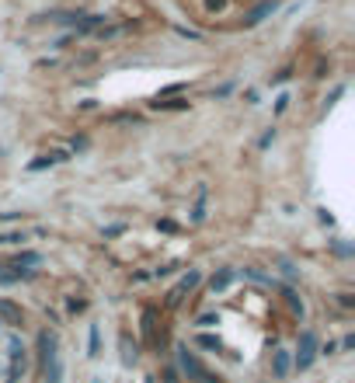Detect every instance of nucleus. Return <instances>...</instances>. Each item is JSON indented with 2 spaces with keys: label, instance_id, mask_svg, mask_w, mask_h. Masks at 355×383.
<instances>
[{
  "label": "nucleus",
  "instance_id": "obj_17",
  "mask_svg": "<svg viewBox=\"0 0 355 383\" xmlns=\"http://www.w3.org/2000/svg\"><path fill=\"white\" fill-rule=\"evenodd\" d=\"M195 345H202V349H223V342L220 338H213V335H195Z\"/></svg>",
  "mask_w": 355,
  "mask_h": 383
},
{
  "label": "nucleus",
  "instance_id": "obj_12",
  "mask_svg": "<svg viewBox=\"0 0 355 383\" xmlns=\"http://www.w3.org/2000/svg\"><path fill=\"white\" fill-rule=\"evenodd\" d=\"M8 265H14V268H35V265H42V254L38 251H18Z\"/></svg>",
  "mask_w": 355,
  "mask_h": 383
},
{
  "label": "nucleus",
  "instance_id": "obj_20",
  "mask_svg": "<svg viewBox=\"0 0 355 383\" xmlns=\"http://www.w3.org/2000/svg\"><path fill=\"white\" fill-rule=\"evenodd\" d=\"M164 383H181V373H178L174 366H168V369H164Z\"/></svg>",
  "mask_w": 355,
  "mask_h": 383
},
{
  "label": "nucleus",
  "instance_id": "obj_5",
  "mask_svg": "<svg viewBox=\"0 0 355 383\" xmlns=\"http://www.w3.org/2000/svg\"><path fill=\"white\" fill-rule=\"evenodd\" d=\"M35 276V268H14L8 261H0V286H14L21 279H32Z\"/></svg>",
  "mask_w": 355,
  "mask_h": 383
},
{
  "label": "nucleus",
  "instance_id": "obj_15",
  "mask_svg": "<svg viewBox=\"0 0 355 383\" xmlns=\"http://www.w3.org/2000/svg\"><path fill=\"white\" fill-rule=\"evenodd\" d=\"M91 359H98L101 355V327L98 324H91V352H87Z\"/></svg>",
  "mask_w": 355,
  "mask_h": 383
},
{
  "label": "nucleus",
  "instance_id": "obj_16",
  "mask_svg": "<svg viewBox=\"0 0 355 383\" xmlns=\"http://www.w3.org/2000/svg\"><path fill=\"white\" fill-rule=\"evenodd\" d=\"M282 296H286V303H289V310H293V314H299V317H303V300H299V296H296V293H293V289H282Z\"/></svg>",
  "mask_w": 355,
  "mask_h": 383
},
{
  "label": "nucleus",
  "instance_id": "obj_4",
  "mask_svg": "<svg viewBox=\"0 0 355 383\" xmlns=\"http://www.w3.org/2000/svg\"><path fill=\"white\" fill-rule=\"evenodd\" d=\"M198 283H202V272H198V268H188L185 276L178 279V286L168 293L164 307H168V310H178V307L185 303V296H188V293H195V286H198Z\"/></svg>",
  "mask_w": 355,
  "mask_h": 383
},
{
  "label": "nucleus",
  "instance_id": "obj_19",
  "mask_svg": "<svg viewBox=\"0 0 355 383\" xmlns=\"http://www.w3.org/2000/svg\"><path fill=\"white\" fill-rule=\"evenodd\" d=\"M334 300H338V307H345V310H352V307H355L352 293H334Z\"/></svg>",
  "mask_w": 355,
  "mask_h": 383
},
{
  "label": "nucleus",
  "instance_id": "obj_2",
  "mask_svg": "<svg viewBox=\"0 0 355 383\" xmlns=\"http://www.w3.org/2000/svg\"><path fill=\"white\" fill-rule=\"evenodd\" d=\"M174 352H178V373H181L188 383H206V380H209V369L202 366V359L195 355L192 345H178Z\"/></svg>",
  "mask_w": 355,
  "mask_h": 383
},
{
  "label": "nucleus",
  "instance_id": "obj_3",
  "mask_svg": "<svg viewBox=\"0 0 355 383\" xmlns=\"http://www.w3.org/2000/svg\"><path fill=\"white\" fill-rule=\"evenodd\" d=\"M317 359V335H314V327H303L299 331V342H296V355H293V369L299 373H307Z\"/></svg>",
  "mask_w": 355,
  "mask_h": 383
},
{
  "label": "nucleus",
  "instance_id": "obj_23",
  "mask_svg": "<svg viewBox=\"0 0 355 383\" xmlns=\"http://www.w3.org/2000/svg\"><path fill=\"white\" fill-rule=\"evenodd\" d=\"M286 105H289V94H279V101H275V112H286Z\"/></svg>",
  "mask_w": 355,
  "mask_h": 383
},
{
  "label": "nucleus",
  "instance_id": "obj_1",
  "mask_svg": "<svg viewBox=\"0 0 355 383\" xmlns=\"http://www.w3.org/2000/svg\"><path fill=\"white\" fill-rule=\"evenodd\" d=\"M38 355H42V380L45 383H63V355H60V342L53 331L38 335Z\"/></svg>",
  "mask_w": 355,
  "mask_h": 383
},
{
  "label": "nucleus",
  "instance_id": "obj_25",
  "mask_svg": "<svg viewBox=\"0 0 355 383\" xmlns=\"http://www.w3.org/2000/svg\"><path fill=\"white\" fill-rule=\"evenodd\" d=\"M341 349H345V352L355 349V335H345V338H341Z\"/></svg>",
  "mask_w": 355,
  "mask_h": 383
},
{
  "label": "nucleus",
  "instance_id": "obj_7",
  "mask_svg": "<svg viewBox=\"0 0 355 383\" xmlns=\"http://www.w3.org/2000/svg\"><path fill=\"white\" fill-rule=\"evenodd\" d=\"M0 324L21 327V324H25V310H21L14 300H0Z\"/></svg>",
  "mask_w": 355,
  "mask_h": 383
},
{
  "label": "nucleus",
  "instance_id": "obj_8",
  "mask_svg": "<svg viewBox=\"0 0 355 383\" xmlns=\"http://www.w3.org/2000/svg\"><path fill=\"white\" fill-rule=\"evenodd\" d=\"M63 160H70V153H67V150H49V153H38V160H32V164H28V171L56 168V164H63Z\"/></svg>",
  "mask_w": 355,
  "mask_h": 383
},
{
  "label": "nucleus",
  "instance_id": "obj_6",
  "mask_svg": "<svg viewBox=\"0 0 355 383\" xmlns=\"http://www.w3.org/2000/svg\"><path fill=\"white\" fill-rule=\"evenodd\" d=\"M289 373H293V352L275 349V352H272V376H275V380H289Z\"/></svg>",
  "mask_w": 355,
  "mask_h": 383
},
{
  "label": "nucleus",
  "instance_id": "obj_18",
  "mask_svg": "<svg viewBox=\"0 0 355 383\" xmlns=\"http://www.w3.org/2000/svg\"><path fill=\"white\" fill-rule=\"evenodd\" d=\"M213 324H220L216 314H202V317H195V327H213Z\"/></svg>",
  "mask_w": 355,
  "mask_h": 383
},
{
  "label": "nucleus",
  "instance_id": "obj_11",
  "mask_svg": "<svg viewBox=\"0 0 355 383\" xmlns=\"http://www.w3.org/2000/svg\"><path fill=\"white\" fill-rule=\"evenodd\" d=\"M119 345H122V366H133V362L139 359V345L129 338V331L119 335Z\"/></svg>",
  "mask_w": 355,
  "mask_h": 383
},
{
  "label": "nucleus",
  "instance_id": "obj_22",
  "mask_svg": "<svg viewBox=\"0 0 355 383\" xmlns=\"http://www.w3.org/2000/svg\"><path fill=\"white\" fill-rule=\"evenodd\" d=\"M289 77H293V74H289V70H282V74H275V77H272V87H279V84H286V80H289Z\"/></svg>",
  "mask_w": 355,
  "mask_h": 383
},
{
  "label": "nucleus",
  "instance_id": "obj_9",
  "mask_svg": "<svg viewBox=\"0 0 355 383\" xmlns=\"http://www.w3.org/2000/svg\"><path fill=\"white\" fill-rule=\"evenodd\" d=\"M233 279H237V268H220V272H213V279H209V293H227L230 286H233Z\"/></svg>",
  "mask_w": 355,
  "mask_h": 383
},
{
  "label": "nucleus",
  "instance_id": "obj_21",
  "mask_svg": "<svg viewBox=\"0 0 355 383\" xmlns=\"http://www.w3.org/2000/svg\"><path fill=\"white\" fill-rule=\"evenodd\" d=\"M227 8V0H206V11L213 14V11H223Z\"/></svg>",
  "mask_w": 355,
  "mask_h": 383
},
{
  "label": "nucleus",
  "instance_id": "obj_10",
  "mask_svg": "<svg viewBox=\"0 0 355 383\" xmlns=\"http://www.w3.org/2000/svg\"><path fill=\"white\" fill-rule=\"evenodd\" d=\"M192 101H185V98H154L150 101V108H154V112H185Z\"/></svg>",
  "mask_w": 355,
  "mask_h": 383
},
{
  "label": "nucleus",
  "instance_id": "obj_14",
  "mask_svg": "<svg viewBox=\"0 0 355 383\" xmlns=\"http://www.w3.org/2000/svg\"><path fill=\"white\" fill-rule=\"evenodd\" d=\"M28 237L21 234V230H4V234H0V248H8V244H25Z\"/></svg>",
  "mask_w": 355,
  "mask_h": 383
},
{
  "label": "nucleus",
  "instance_id": "obj_24",
  "mask_svg": "<svg viewBox=\"0 0 355 383\" xmlns=\"http://www.w3.org/2000/svg\"><path fill=\"white\" fill-rule=\"evenodd\" d=\"M73 150H87V136H73Z\"/></svg>",
  "mask_w": 355,
  "mask_h": 383
},
{
  "label": "nucleus",
  "instance_id": "obj_13",
  "mask_svg": "<svg viewBox=\"0 0 355 383\" xmlns=\"http://www.w3.org/2000/svg\"><path fill=\"white\" fill-rule=\"evenodd\" d=\"M265 14H275V0H265V4L262 8H255V11H251V18L244 21V25H258Z\"/></svg>",
  "mask_w": 355,
  "mask_h": 383
}]
</instances>
